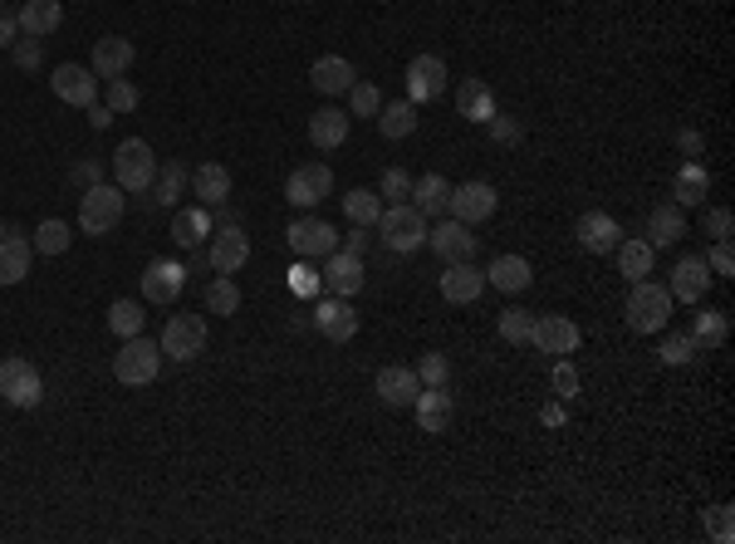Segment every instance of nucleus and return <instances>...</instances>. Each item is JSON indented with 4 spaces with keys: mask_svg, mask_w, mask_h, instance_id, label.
<instances>
[{
    "mask_svg": "<svg viewBox=\"0 0 735 544\" xmlns=\"http://www.w3.org/2000/svg\"><path fill=\"white\" fill-rule=\"evenodd\" d=\"M496 333L506 343H530V333H534V314L530 309H506L496 319Z\"/></svg>",
    "mask_w": 735,
    "mask_h": 544,
    "instance_id": "obj_46",
    "label": "nucleus"
},
{
    "mask_svg": "<svg viewBox=\"0 0 735 544\" xmlns=\"http://www.w3.org/2000/svg\"><path fill=\"white\" fill-rule=\"evenodd\" d=\"M377 196H383L387 206H393V202H407V196H412V177H407L403 167H387L383 182H377Z\"/></svg>",
    "mask_w": 735,
    "mask_h": 544,
    "instance_id": "obj_49",
    "label": "nucleus"
},
{
    "mask_svg": "<svg viewBox=\"0 0 735 544\" xmlns=\"http://www.w3.org/2000/svg\"><path fill=\"white\" fill-rule=\"evenodd\" d=\"M152 192H157L152 196L157 206H172V212H177V202L192 192V167L177 162V157H172V162H162V167H157V177H152Z\"/></svg>",
    "mask_w": 735,
    "mask_h": 544,
    "instance_id": "obj_34",
    "label": "nucleus"
},
{
    "mask_svg": "<svg viewBox=\"0 0 735 544\" xmlns=\"http://www.w3.org/2000/svg\"><path fill=\"white\" fill-rule=\"evenodd\" d=\"M706 530H711V535H716L721 544H731V535H735V530H731V506H716V510H711V515H706Z\"/></svg>",
    "mask_w": 735,
    "mask_h": 544,
    "instance_id": "obj_56",
    "label": "nucleus"
},
{
    "mask_svg": "<svg viewBox=\"0 0 735 544\" xmlns=\"http://www.w3.org/2000/svg\"><path fill=\"white\" fill-rule=\"evenodd\" d=\"M103 103H109L113 113H133L143 103V93H138V83H133L128 75H123V79H103Z\"/></svg>",
    "mask_w": 735,
    "mask_h": 544,
    "instance_id": "obj_44",
    "label": "nucleus"
},
{
    "mask_svg": "<svg viewBox=\"0 0 735 544\" xmlns=\"http://www.w3.org/2000/svg\"><path fill=\"white\" fill-rule=\"evenodd\" d=\"M677 148H681V157L691 162V157H701V152H706V138H701L697 128H681V133H677Z\"/></svg>",
    "mask_w": 735,
    "mask_h": 544,
    "instance_id": "obj_58",
    "label": "nucleus"
},
{
    "mask_svg": "<svg viewBox=\"0 0 735 544\" xmlns=\"http://www.w3.org/2000/svg\"><path fill=\"white\" fill-rule=\"evenodd\" d=\"M339 246L353 250V256H363V250H368V226H353L349 236H339Z\"/></svg>",
    "mask_w": 735,
    "mask_h": 544,
    "instance_id": "obj_60",
    "label": "nucleus"
},
{
    "mask_svg": "<svg viewBox=\"0 0 735 544\" xmlns=\"http://www.w3.org/2000/svg\"><path fill=\"white\" fill-rule=\"evenodd\" d=\"M681 236H687V206H677V202L653 206V216H647V246H653V250L677 246Z\"/></svg>",
    "mask_w": 735,
    "mask_h": 544,
    "instance_id": "obj_31",
    "label": "nucleus"
},
{
    "mask_svg": "<svg viewBox=\"0 0 735 544\" xmlns=\"http://www.w3.org/2000/svg\"><path fill=\"white\" fill-rule=\"evenodd\" d=\"M206 260H212L216 275H240V265L250 260V236L240 231V226H220L212 236V250H206Z\"/></svg>",
    "mask_w": 735,
    "mask_h": 544,
    "instance_id": "obj_21",
    "label": "nucleus"
},
{
    "mask_svg": "<svg viewBox=\"0 0 735 544\" xmlns=\"http://www.w3.org/2000/svg\"><path fill=\"white\" fill-rule=\"evenodd\" d=\"M0 236H5V231H0Z\"/></svg>",
    "mask_w": 735,
    "mask_h": 544,
    "instance_id": "obj_62",
    "label": "nucleus"
},
{
    "mask_svg": "<svg viewBox=\"0 0 735 544\" xmlns=\"http://www.w3.org/2000/svg\"><path fill=\"white\" fill-rule=\"evenodd\" d=\"M123 186L118 182H99V186H83L79 196V231L83 236H109L113 226L123 222Z\"/></svg>",
    "mask_w": 735,
    "mask_h": 544,
    "instance_id": "obj_4",
    "label": "nucleus"
},
{
    "mask_svg": "<svg viewBox=\"0 0 735 544\" xmlns=\"http://www.w3.org/2000/svg\"><path fill=\"white\" fill-rule=\"evenodd\" d=\"M554 388H559V397H579V369L569 359L554 363Z\"/></svg>",
    "mask_w": 735,
    "mask_h": 544,
    "instance_id": "obj_54",
    "label": "nucleus"
},
{
    "mask_svg": "<svg viewBox=\"0 0 735 544\" xmlns=\"http://www.w3.org/2000/svg\"><path fill=\"white\" fill-rule=\"evenodd\" d=\"M691 339H697L701 349H721V343L731 339V319L721 309H701L697 324H691Z\"/></svg>",
    "mask_w": 735,
    "mask_h": 544,
    "instance_id": "obj_40",
    "label": "nucleus"
},
{
    "mask_svg": "<svg viewBox=\"0 0 735 544\" xmlns=\"http://www.w3.org/2000/svg\"><path fill=\"white\" fill-rule=\"evenodd\" d=\"M437 285H441V299H446V305H476V299L486 295V270H476L471 260H451L437 275Z\"/></svg>",
    "mask_w": 735,
    "mask_h": 544,
    "instance_id": "obj_13",
    "label": "nucleus"
},
{
    "mask_svg": "<svg viewBox=\"0 0 735 544\" xmlns=\"http://www.w3.org/2000/svg\"><path fill=\"white\" fill-rule=\"evenodd\" d=\"M290 275H294V280H290V285H294V295H314V290H319V285H324V280H319V275H314V270H309V265H294V270H290Z\"/></svg>",
    "mask_w": 735,
    "mask_h": 544,
    "instance_id": "obj_57",
    "label": "nucleus"
},
{
    "mask_svg": "<svg viewBox=\"0 0 735 544\" xmlns=\"http://www.w3.org/2000/svg\"><path fill=\"white\" fill-rule=\"evenodd\" d=\"M349 123H353V113H343V109H319L309 118V143L319 152H333V148H343L349 143Z\"/></svg>",
    "mask_w": 735,
    "mask_h": 544,
    "instance_id": "obj_30",
    "label": "nucleus"
},
{
    "mask_svg": "<svg viewBox=\"0 0 735 544\" xmlns=\"http://www.w3.org/2000/svg\"><path fill=\"white\" fill-rule=\"evenodd\" d=\"M711 196V172L691 157V162L677 167V177H671V202L677 206H701Z\"/></svg>",
    "mask_w": 735,
    "mask_h": 544,
    "instance_id": "obj_32",
    "label": "nucleus"
},
{
    "mask_svg": "<svg viewBox=\"0 0 735 544\" xmlns=\"http://www.w3.org/2000/svg\"><path fill=\"white\" fill-rule=\"evenodd\" d=\"M412 412H417V427L437 437V432H446V427H451L456 403H451L446 388H422V393H417V403H412Z\"/></svg>",
    "mask_w": 735,
    "mask_h": 544,
    "instance_id": "obj_29",
    "label": "nucleus"
},
{
    "mask_svg": "<svg viewBox=\"0 0 735 544\" xmlns=\"http://www.w3.org/2000/svg\"><path fill=\"white\" fill-rule=\"evenodd\" d=\"M373 226H377V236H383V246L397 250V256H412V250H422L427 246V231H432V226H427V216L417 212L412 202L383 206Z\"/></svg>",
    "mask_w": 735,
    "mask_h": 544,
    "instance_id": "obj_1",
    "label": "nucleus"
},
{
    "mask_svg": "<svg viewBox=\"0 0 735 544\" xmlns=\"http://www.w3.org/2000/svg\"><path fill=\"white\" fill-rule=\"evenodd\" d=\"M486 133H490V143H500V148H514V143L524 138L520 118H510V113H496V118L486 123Z\"/></svg>",
    "mask_w": 735,
    "mask_h": 544,
    "instance_id": "obj_51",
    "label": "nucleus"
},
{
    "mask_svg": "<svg viewBox=\"0 0 735 544\" xmlns=\"http://www.w3.org/2000/svg\"><path fill=\"white\" fill-rule=\"evenodd\" d=\"M349 99H353V118H377V109H383V93H377V83H368V79H353Z\"/></svg>",
    "mask_w": 735,
    "mask_h": 544,
    "instance_id": "obj_48",
    "label": "nucleus"
},
{
    "mask_svg": "<svg viewBox=\"0 0 735 544\" xmlns=\"http://www.w3.org/2000/svg\"><path fill=\"white\" fill-rule=\"evenodd\" d=\"M30 265H35V246H30L25 231L10 226V231L0 236V285H20V280L30 275Z\"/></svg>",
    "mask_w": 735,
    "mask_h": 544,
    "instance_id": "obj_25",
    "label": "nucleus"
},
{
    "mask_svg": "<svg viewBox=\"0 0 735 544\" xmlns=\"http://www.w3.org/2000/svg\"><path fill=\"white\" fill-rule=\"evenodd\" d=\"M574 236H579V246L588 256H613L618 240H623V226H618V216L608 212H584L579 226H574Z\"/></svg>",
    "mask_w": 735,
    "mask_h": 544,
    "instance_id": "obj_20",
    "label": "nucleus"
},
{
    "mask_svg": "<svg viewBox=\"0 0 735 544\" xmlns=\"http://www.w3.org/2000/svg\"><path fill=\"white\" fill-rule=\"evenodd\" d=\"M353 79H359V75H353V65L343 55H319V59H314V69H309V83L319 93H329V99H333V93H349Z\"/></svg>",
    "mask_w": 735,
    "mask_h": 544,
    "instance_id": "obj_33",
    "label": "nucleus"
},
{
    "mask_svg": "<svg viewBox=\"0 0 735 544\" xmlns=\"http://www.w3.org/2000/svg\"><path fill=\"white\" fill-rule=\"evenodd\" d=\"M192 196L202 206H220L230 196V167L226 162H202L192 172Z\"/></svg>",
    "mask_w": 735,
    "mask_h": 544,
    "instance_id": "obj_35",
    "label": "nucleus"
},
{
    "mask_svg": "<svg viewBox=\"0 0 735 544\" xmlns=\"http://www.w3.org/2000/svg\"><path fill=\"white\" fill-rule=\"evenodd\" d=\"M314 329L324 333L329 343H349L353 333H359V314H353V299H324V305H314Z\"/></svg>",
    "mask_w": 735,
    "mask_h": 544,
    "instance_id": "obj_22",
    "label": "nucleus"
},
{
    "mask_svg": "<svg viewBox=\"0 0 735 544\" xmlns=\"http://www.w3.org/2000/svg\"><path fill=\"white\" fill-rule=\"evenodd\" d=\"M186 290V265L182 260H152L143 270V299L147 305H177Z\"/></svg>",
    "mask_w": 735,
    "mask_h": 544,
    "instance_id": "obj_12",
    "label": "nucleus"
},
{
    "mask_svg": "<svg viewBox=\"0 0 735 544\" xmlns=\"http://www.w3.org/2000/svg\"><path fill=\"white\" fill-rule=\"evenodd\" d=\"M618 270H623L627 280H647L653 275V260H657V250L647 246V236H627V240H618Z\"/></svg>",
    "mask_w": 735,
    "mask_h": 544,
    "instance_id": "obj_36",
    "label": "nucleus"
},
{
    "mask_svg": "<svg viewBox=\"0 0 735 544\" xmlns=\"http://www.w3.org/2000/svg\"><path fill=\"white\" fill-rule=\"evenodd\" d=\"M534 285V265L524 256H496L486 265V290H500V295H524Z\"/></svg>",
    "mask_w": 735,
    "mask_h": 544,
    "instance_id": "obj_24",
    "label": "nucleus"
},
{
    "mask_svg": "<svg viewBox=\"0 0 735 544\" xmlns=\"http://www.w3.org/2000/svg\"><path fill=\"white\" fill-rule=\"evenodd\" d=\"M30 246L39 250V256H65L74 246V226L59 222V216H49V222H39V231L30 236Z\"/></svg>",
    "mask_w": 735,
    "mask_h": 544,
    "instance_id": "obj_39",
    "label": "nucleus"
},
{
    "mask_svg": "<svg viewBox=\"0 0 735 544\" xmlns=\"http://www.w3.org/2000/svg\"><path fill=\"white\" fill-rule=\"evenodd\" d=\"M324 285H329V295L339 299H353L363 290V256H353V250H333V256H324Z\"/></svg>",
    "mask_w": 735,
    "mask_h": 544,
    "instance_id": "obj_19",
    "label": "nucleus"
},
{
    "mask_svg": "<svg viewBox=\"0 0 735 544\" xmlns=\"http://www.w3.org/2000/svg\"><path fill=\"white\" fill-rule=\"evenodd\" d=\"M10 59H15V69H25V75H35L39 65H45V39H15L10 45Z\"/></svg>",
    "mask_w": 735,
    "mask_h": 544,
    "instance_id": "obj_50",
    "label": "nucleus"
},
{
    "mask_svg": "<svg viewBox=\"0 0 735 544\" xmlns=\"http://www.w3.org/2000/svg\"><path fill=\"white\" fill-rule=\"evenodd\" d=\"M446 202H451V182L441 172H427L422 182H412V206L422 216H441V212H446Z\"/></svg>",
    "mask_w": 735,
    "mask_h": 544,
    "instance_id": "obj_38",
    "label": "nucleus"
},
{
    "mask_svg": "<svg viewBox=\"0 0 735 544\" xmlns=\"http://www.w3.org/2000/svg\"><path fill=\"white\" fill-rule=\"evenodd\" d=\"M412 128H417V103L397 99V103H383V109H377V133H383L387 143L412 138Z\"/></svg>",
    "mask_w": 735,
    "mask_h": 544,
    "instance_id": "obj_37",
    "label": "nucleus"
},
{
    "mask_svg": "<svg viewBox=\"0 0 735 544\" xmlns=\"http://www.w3.org/2000/svg\"><path fill=\"white\" fill-rule=\"evenodd\" d=\"M417 383H422V388H446L451 383V363H446V353H422V359H417Z\"/></svg>",
    "mask_w": 735,
    "mask_h": 544,
    "instance_id": "obj_47",
    "label": "nucleus"
},
{
    "mask_svg": "<svg viewBox=\"0 0 735 544\" xmlns=\"http://www.w3.org/2000/svg\"><path fill=\"white\" fill-rule=\"evenodd\" d=\"M157 373H162V343L143 339V333L123 339L118 359H113V378L123 388H147V383H157Z\"/></svg>",
    "mask_w": 735,
    "mask_h": 544,
    "instance_id": "obj_3",
    "label": "nucleus"
},
{
    "mask_svg": "<svg viewBox=\"0 0 735 544\" xmlns=\"http://www.w3.org/2000/svg\"><path fill=\"white\" fill-rule=\"evenodd\" d=\"M671 309H677V299H671L667 285H657V280H633V290H627V329L662 333Z\"/></svg>",
    "mask_w": 735,
    "mask_h": 544,
    "instance_id": "obj_2",
    "label": "nucleus"
},
{
    "mask_svg": "<svg viewBox=\"0 0 735 544\" xmlns=\"http://www.w3.org/2000/svg\"><path fill=\"white\" fill-rule=\"evenodd\" d=\"M285 240L299 260H324V256L339 250V231H333L329 222H319V216H309V212L294 216V222L285 226Z\"/></svg>",
    "mask_w": 735,
    "mask_h": 544,
    "instance_id": "obj_7",
    "label": "nucleus"
},
{
    "mask_svg": "<svg viewBox=\"0 0 735 544\" xmlns=\"http://www.w3.org/2000/svg\"><path fill=\"white\" fill-rule=\"evenodd\" d=\"M373 393H377V403H383V407H393V412H407V407L417 403V393H422V383H417L412 369H403V363H387V369H377Z\"/></svg>",
    "mask_w": 735,
    "mask_h": 544,
    "instance_id": "obj_17",
    "label": "nucleus"
},
{
    "mask_svg": "<svg viewBox=\"0 0 735 544\" xmlns=\"http://www.w3.org/2000/svg\"><path fill=\"white\" fill-rule=\"evenodd\" d=\"M143 324H147V314L138 299H118V305L109 309V329L118 333V339H133V333H143Z\"/></svg>",
    "mask_w": 735,
    "mask_h": 544,
    "instance_id": "obj_43",
    "label": "nucleus"
},
{
    "mask_svg": "<svg viewBox=\"0 0 735 544\" xmlns=\"http://www.w3.org/2000/svg\"><path fill=\"white\" fill-rule=\"evenodd\" d=\"M49 89H55L59 103H69V109H89V103H99V75L83 65H59L55 75H49Z\"/></svg>",
    "mask_w": 735,
    "mask_h": 544,
    "instance_id": "obj_16",
    "label": "nucleus"
},
{
    "mask_svg": "<svg viewBox=\"0 0 735 544\" xmlns=\"http://www.w3.org/2000/svg\"><path fill=\"white\" fill-rule=\"evenodd\" d=\"M731 231H735L731 206H711V212H706V236L711 240H731Z\"/></svg>",
    "mask_w": 735,
    "mask_h": 544,
    "instance_id": "obj_53",
    "label": "nucleus"
},
{
    "mask_svg": "<svg viewBox=\"0 0 735 544\" xmlns=\"http://www.w3.org/2000/svg\"><path fill=\"white\" fill-rule=\"evenodd\" d=\"M667 290H671V299H677V305H701V299H706V290H711L706 256H681L677 265H671Z\"/></svg>",
    "mask_w": 735,
    "mask_h": 544,
    "instance_id": "obj_14",
    "label": "nucleus"
},
{
    "mask_svg": "<svg viewBox=\"0 0 735 544\" xmlns=\"http://www.w3.org/2000/svg\"><path fill=\"white\" fill-rule=\"evenodd\" d=\"M456 113H461L466 123H480V128H486V123L500 113V109H496V89H490L486 79H466V83L456 89Z\"/></svg>",
    "mask_w": 735,
    "mask_h": 544,
    "instance_id": "obj_27",
    "label": "nucleus"
},
{
    "mask_svg": "<svg viewBox=\"0 0 735 544\" xmlns=\"http://www.w3.org/2000/svg\"><path fill=\"white\" fill-rule=\"evenodd\" d=\"M496 206H500V196H496V186H490V182H461V186H451L446 212L456 216V222H466V226H480V222L496 216Z\"/></svg>",
    "mask_w": 735,
    "mask_h": 544,
    "instance_id": "obj_11",
    "label": "nucleus"
},
{
    "mask_svg": "<svg viewBox=\"0 0 735 544\" xmlns=\"http://www.w3.org/2000/svg\"><path fill=\"white\" fill-rule=\"evenodd\" d=\"M427 246H432V256H441L451 265V260H476V250H480V236H471V226L466 222H441L427 231Z\"/></svg>",
    "mask_w": 735,
    "mask_h": 544,
    "instance_id": "obj_18",
    "label": "nucleus"
},
{
    "mask_svg": "<svg viewBox=\"0 0 735 544\" xmlns=\"http://www.w3.org/2000/svg\"><path fill=\"white\" fill-rule=\"evenodd\" d=\"M441 93H446V59L412 55V65H407V103H432Z\"/></svg>",
    "mask_w": 735,
    "mask_h": 544,
    "instance_id": "obj_15",
    "label": "nucleus"
},
{
    "mask_svg": "<svg viewBox=\"0 0 735 544\" xmlns=\"http://www.w3.org/2000/svg\"><path fill=\"white\" fill-rule=\"evenodd\" d=\"M74 186H99L103 182V162L99 157H83V162H74Z\"/></svg>",
    "mask_w": 735,
    "mask_h": 544,
    "instance_id": "obj_55",
    "label": "nucleus"
},
{
    "mask_svg": "<svg viewBox=\"0 0 735 544\" xmlns=\"http://www.w3.org/2000/svg\"><path fill=\"white\" fill-rule=\"evenodd\" d=\"M377 212H383V196H377L373 186H353V192L343 196V216H349L353 226H373Z\"/></svg>",
    "mask_w": 735,
    "mask_h": 544,
    "instance_id": "obj_42",
    "label": "nucleus"
},
{
    "mask_svg": "<svg viewBox=\"0 0 735 544\" xmlns=\"http://www.w3.org/2000/svg\"><path fill=\"white\" fill-rule=\"evenodd\" d=\"M701 353V343L691 339V333H667L662 339V349H657V359L667 363V369H681V363H691Z\"/></svg>",
    "mask_w": 735,
    "mask_h": 544,
    "instance_id": "obj_45",
    "label": "nucleus"
},
{
    "mask_svg": "<svg viewBox=\"0 0 735 544\" xmlns=\"http://www.w3.org/2000/svg\"><path fill=\"white\" fill-rule=\"evenodd\" d=\"M206 314H226V319H236V314H240V285H236V275H216L212 285H206Z\"/></svg>",
    "mask_w": 735,
    "mask_h": 544,
    "instance_id": "obj_41",
    "label": "nucleus"
},
{
    "mask_svg": "<svg viewBox=\"0 0 735 544\" xmlns=\"http://www.w3.org/2000/svg\"><path fill=\"white\" fill-rule=\"evenodd\" d=\"M83 113H89V128H109V123H113V109H109V103H89V109H83Z\"/></svg>",
    "mask_w": 735,
    "mask_h": 544,
    "instance_id": "obj_59",
    "label": "nucleus"
},
{
    "mask_svg": "<svg viewBox=\"0 0 735 544\" xmlns=\"http://www.w3.org/2000/svg\"><path fill=\"white\" fill-rule=\"evenodd\" d=\"M0 397L10 407H39L45 403V378L30 359H5L0 363Z\"/></svg>",
    "mask_w": 735,
    "mask_h": 544,
    "instance_id": "obj_8",
    "label": "nucleus"
},
{
    "mask_svg": "<svg viewBox=\"0 0 735 544\" xmlns=\"http://www.w3.org/2000/svg\"><path fill=\"white\" fill-rule=\"evenodd\" d=\"M530 343L540 353H554V359H569V353H579L584 343V329L574 319H564V314H534V333Z\"/></svg>",
    "mask_w": 735,
    "mask_h": 544,
    "instance_id": "obj_9",
    "label": "nucleus"
},
{
    "mask_svg": "<svg viewBox=\"0 0 735 544\" xmlns=\"http://www.w3.org/2000/svg\"><path fill=\"white\" fill-rule=\"evenodd\" d=\"M206 353V319L202 314H172L162 329V359L172 363H192Z\"/></svg>",
    "mask_w": 735,
    "mask_h": 544,
    "instance_id": "obj_6",
    "label": "nucleus"
},
{
    "mask_svg": "<svg viewBox=\"0 0 735 544\" xmlns=\"http://www.w3.org/2000/svg\"><path fill=\"white\" fill-rule=\"evenodd\" d=\"M329 192H333V172L324 162H304L285 177V202L299 206V212H314Z\"/></svg>",
    "mask_w": 735,
    "mask_h": 544,
    "instance_id": "obj_10",
    "label": "nucleus"
},
{
    "mask_svg": "<svg viewBox=\"0 0 735 544\" xmlns=\"http://www.w3.org/2000/svg\"><path fill=\"white\" fill-rule=\"evenodd\" d=\"M212 231H216L212 212H206L202 202H196V206H177V212H172V240L182 250H196L202 240H212Z\"/></svg>",
    "mask_w": 735,
    "mask_h": 544,
    "instance_id": "obj_28",
    "label": "nucleus"
},
{
    "mask_svg": "<svg viewBox=\"0 0 735 544\" xmlns=\"http://www.w3.org/2000/svg\"><path fill=\"white\" fill-rule=\"evenodd\" d=\"M15 35H20V20L15 15H0V49L15 45Z\"/></svg>",
    "mask_w": 735,
    "mask_h": 544,
    "instance_id": "obj_61",
    "label": "nucleus"
},
{
    "mask_svg": "<svg viewBox=\"0 0 735 544\" xmlns=\"http://www.w3.org/2000/svg\"><path fill=\"white\" fill-rule=\"evenodd\" d=\"M706 265H711V275H721V280L735 275V250H731V240H716V246H711Z\"/></svg>",
    "mask_w": 735,
    "mask_h": 544,
    "instance_id": "obj_52",
    "label": "nucleus"
},
{
    "mask_svg": "<svg viewBox=\"0 0 735 544\" xmlns=\"http://www.w3.org/2000/svg\"><path fill=\"white\" fill-rule=\"evenodd\" d=\"M133 59H138V49H133V39H123V35H103L99 45H93V59H89V69L99 79H123L133 69Z\"/></svg>",
    "mask_w": 735,
    "mask_h": 544,
    "instance_id": "obj_23",
    "label": "nucleus"
},
{
    "mask_svg": "<svg viewBox=\"0 0 735 544\" xmlns=\"http://www.w3.org/2000/svg\"><path fill=\"white\" fill-rule=\"evenodd\" d=\"M15 20H20V35L45 39V35H55V30L65 25V0H25Z\"/></svg>",
    "mask_w": 735,
    "mask_h": 544,
    "instance_id": "obj_26",
    "label": "nucleus"
},
{
    "mask_svg": "<svg viewBox=\"0 0 735 544\" xmlns=\"http://www.w3.org/2000/svg\"><path fill=\"white\" fill-rule=\"evenodd\" d=\"M152 177H157V152L143 138H123L118 152H113V182L123 192H152Z\"/></svg>",
    "mask_w": 735,
    "mask_h": 544,
    "instance_id": "obj_5",
    "label": "nucleus"
}]
</instances>
